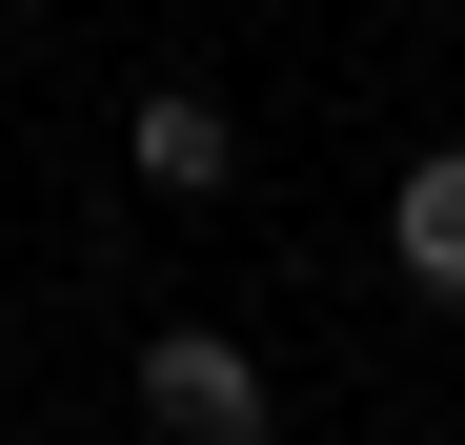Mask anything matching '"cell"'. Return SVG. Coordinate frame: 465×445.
Wrapping results in <instances>:
<instances>
[{
	"instance_id": "4",
	"label": "cell",
	"mask_w": 465,
	"mask_h": 445,
	"mask_svg": "<svg viewBox=\"0 0 465 445\" xmlns=\"http://www.w3.org/2000/svg\"><path fill=\"white\" fill-rule=\"evenodd\" d=\"M0 364H21V304H0Z\"/></svg>"
},
{
	"instance_id": "6",
	"label": "cell",
	"mask_w": 465,
	"mask_h": 445,
	"mask_svg": "<svg viewBox=\"0 0 465 445\" xmlns=\"http://www.w3.org/2000/svg\"><path fill=\"white\" fill-rule=\"evenodd\" d=\"M0 21H21V0H0Z\"/></svg>"
},
{
	"instance_id": "3",
	"label": "cell",
	"mask_w": 465,
	"mask_h": 445,
	"mask_svg": "<svg viewBox=\"0 0 465 445\" xmlns=\"http://www.w3.org/2000/svg\"><path fill=\"white\" fill-rule=\"evenodd\" d=\"M384 283H405V304H465V142H425V163L384 183Z\"/></svg>"
},
{
	"instance_id": "2",
	"label": "cell",
	"mask_w": 465,
	"mask_h": 445,
	"mask_svg": "<svg viewBox=\"0 0 465 445\" xmlns=\"http://www.w3.org/2000/svg\"><path fill=\"white\" fill-rule=\"evenodd\" d=\"M122 163H142V203H223V183H243V122H223L203 82H142V122H122Z\"/></svg>"
},
{
	"instance_id": "1",
	"label": "cell",
	"mask_w": 465,
	"mask_h": 445,
	"mask_svg": "<svg viewBox=\"0 0 465 445\" xmlns=\"http://www.w3.org/2000/svg\"><path fill=\"white\" fill-rule=\"evenodd\" d=\"M122 385H142V425H163V445H263V425H283V385H263L223 324H142Z\"/></svg>"
},
{
	"instance_id": "5",
	"label": "cell",
	"mask_w": 465,
	"mask_h": 445,
	"mask_svg": "<svg viewBox=\"0 0 465 445\" xmlns=\"http://www.w3.org/2000/svg\"><path fill=\"white\" fill-rule=\"evenodd\" d=\"M384 445H425V425H384Z\"/></svg>"
}]
</instances>
